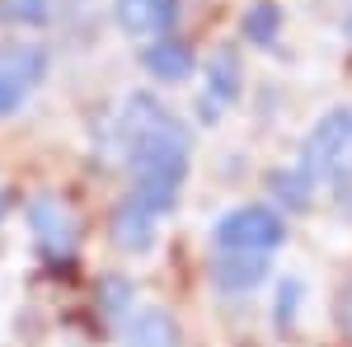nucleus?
I'll use <instances>...</instances> for the list:
<instances>
[{
	"instance_id": "obj_1",
	"label": "nucleus",
	"mask_w": 352,
	"mask_h": 347,
	"mask_svg": "<svg viewBox=\"0 0 352 347\" xmlns=\"http://www.w3.org/2000/svg\"><path fill=\"white\" fill-rule=\"evenodd\" d=\"M127 169H132V179H136L132 197L141 207H151L155 216L174 212L179 183L188 174V136H184V127H169V132L141 141L127 155Z\"/></svg>"
},
{
	"instance_id": "obj_2",
	"label": "nucleus",
	"mask_w": 352,
	"mask_h": 347,
	"mask_svg": "<svg viewBox=\"0 0 352 347\" xmlns=\"http://www.w3.org/2000/svg\"><path fill=\"white\" fill-rule=\"evenodd\" d=\"M282 240H287V225L272 207H235L217 221L221 254H272Z\"/></svg>"
},
{
	"instance_id": "obj_3",
	"label": "nucleus",
	"mask_w": 352,
	"mask_h": 347,
	"mask_svg": "<svg viewBox=\"0 0 352 347\" xmlns=\"http://www.w3.org/2000/svg\"><path fill=\"white\" fill-rule=\"evenodd\" d=\"M352 150V108H333L315 122V132L300 146V169L310 179H333Z\"/></svg>"
},
{
	"instance_id": "obj_4",
	"label": "nucleus",
	"mask_w": 352,
	"mask_h": 347,
	"mask_svg": "<svg viewBox=\"0 0 352 347\" xmlns=\"http://www.w3.org/2000/svg\"><path fill=\"white\" fill-rule=\"evenodd\" d=\"M43 76H47V52L43 47H28V43L5 47L0 52V117H10L24 104L28 94L43 85Z\"/></svg>"
},
{
	"instance_id": "obj_5",
	"label": "nucleus",
	"mask_w": 352,
	"mask_h": 347,
	"mask_svg": "<svg viewBox=\"0 0 352 347\" xmlns=\"http://www.w3.org/2000/svg\"><path fill=\"white\" fill-rule=\"evenodd\" d=\"M113 19L127 38H146L155 43L164 38L174 19H179V0H113Z\"/></svg>"
},
{
	"instance_id": "obj_6",
	"label": "nucleus",
	"mask_w": 352,
	"mask_h": 347,
	"mask_svg": "<svg viewBox=\"0 0 352 347\" xmlns=\"http://www.w3.org/2000/svg\"><path fill=\"white\" fill-rule=\"evenodd\" d=\"M28 221H33V230H38V244H43V254H52V258H66V254L76 249V221H71V212H66L56 197H33V207H28Z\"/></svg>"
},
{
	"instance_id": "obj_7",
	"label": "nucleus",
	"mask_w": 352,
	"mask_h": 347,
	"mask_svg": "<svg viewBox=\"0 0 352 347\" xmlns=\"http://www.w3.org/2000/svg\"><path fill=\"white\" fill-rule=\"evenodd\" d=\"M122 347H184V338H179V324L169 310L146 305L122 320Z\"/></svg>"
},
{
	"instance_id": "obj_8",
	"label": "nucleus",
	"mask_w": 352,
	"mask_h": 347,
	"mask_svg": "<svg viewBox=\"0 0 352 347\" xmlns=\"http://www.w3.org/2000/svg\"><path fill=\"white\" fill-rule=\"evenodd\" d=\"M240 99V61L230 52H217L207 61V89H202V122H217L221 108Z\"/></svg>"
},
{
	"instance_id": "obj_9",
	"label": "nucleus",
	"mask_w": 352,
	"mask_h": 347,
	"mask_svg": "<svg viewBox=\"0 0 352 347\" xmlns=\"http://www.w3.org/2000/svg\"><path fill=\"white\" fill-rule=\"evenodd\" d=\"M113 244L127 249V254H146L155 244V212L141 207L136 197L118 202V212H113Z\"/></svg>"
},
{
	"instance_id": "obj_10",
	"label": "nucleus",
	"mask_w": 352,
	"mask_h": 347,
	"mask_svg": "<svg viewBox=\"0 0 352 347\" xmlns=\"http://www.w3.org/2000/svg\"><path fill=\"white\" fill-rule=\"evenodd\" d=\"M141 66L164 85H179L192 76V47L179 43V38H155L146 52H141Z\"/></svg>"
},
{
	"instance_id": "obj_11",
	"label": "nucleus",
	"mask_w": 352,
	"mask_h": 347,
	"mask_svg": "<svg viewBox=\"0 0 352 347\" xmlns=\"http://www.w3.org/2000/svg\"><path fill=\"white\" fill-rule=\"evenodd\" d=\"M268 277V254H221L217 258V282L226 291H254Z\"/></svg>"
},
{
	"instance_id": "obj_12",
	"label": "nucleus",
	"mask_w": 352,
	"mask_h": 347,
	"mask_svg": "<svg viewBox=\"0 0 352 347\" xmlns=\"http://www.w3.org/2000/svg\"><path fill=\"white\" fill-rule=\"evenodd\" d=\"M310 174L305 169H282V174H272V192L282 197V207H310Z\"/></svg>"
},
{
	"instance_id": "obj_13",
	"label": "nucleus",
	"mask_w": 352,
	"mask_h": 347,
	"mask_svg": "<svg viewBox=\"0 0 352 347\" xmlns=\"http://www.w3.org/2000/svg\"><path fill=\"white\" fill-rule=\"evenodd\" d=\"M277 28H282V10L277 5H254L244 14V38H254V43H272Z\"/></svg>"
},
{
	"instance_id": "obj_14",
	"label": "nucleus",
	"mask_w": 352,
	"mask_h": 347,
	"mask_svg": "<svg viewBox=\"0 0 352 347\" xmlns=\"http://www.w3.org/2000/svg\"><path fill=\"white\" fill-rule=\"evenodd\" d=\"M132 282H122V277H109L104 287H99V310L109 315V320H127L132 310Z\"/></svg>"
},
{
	"instance_id": "obj_15",
	"label": "nucleus",
	"mask_w": 352,
	"mask_h": 347,
	"mask_svg": "<svg viewBox=\"0 0 352 347\" xmlns=\"http://www.w3.org/2000/svg\"><path fill=\"white\" fill-rule=\"evenodd\" d=\"M14 24H47L52 19V0H5Z\"/></svg>"
},
{
	"instance_id": "obj_16",
	"label": "nucleus",
	"mask_w": 352,
	"mask_h": 347,
	"mask_svg": "<svg viewBox=\"0 0 352 347\" xmlns=\"http://www.w3.org/2000/svg\"><path fill=\"white\" fill-rule=\"evenodd\" d=\"M296 305H300V282L287 277V282L277 287V324H282V328H292V324H296Z\"/></svg>"
},
{
	"instance_id": "obj_17",
	"label": "nucleus",
	"mask_w": 352,
	"mask_h": 347,
	"mask_svg": "<svg viewBox=\"0 0 352 347\" xmlns=\"http://www.w3.org/2000/svg\"><path fill=\"white\" fill-rule=\"evenodd\" d=\"M333 324H338V333L352 343V277L338 287V295H333Z\"/></svg>"
},
{
	"instance_id": "obj_18",
	"label": "nucleus",
	"mask_w": 352,
	"mask_h": 347,
	"mask_svg": "<svg viewBox=\"0 0 352 347\" xmlns=\"http://www.w3.org/2000/svg\"><path fill=\"white\" fill-rule=\"evenodd\" d=\"M5 207H10V197H5V188H0V216H5Z\"/></svg>"
},
{
	"instance_id": "obj_19",
	"label": "nucleus",
	"mask_w": 352,
	"mask_h": 347,
	"mask_svg": "<svg viewBox=\"0 0 352 347\" xmlns=\"http://www.w3.org/2000/svg\"><path fill=\"white\" fill-rule=\"evenodd\" d=\"M348 38H352V19H348Z\"/></svg>"
}]
</instances>
